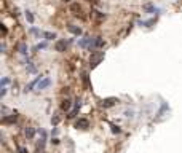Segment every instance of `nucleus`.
Here are the masks:
<instances>
[{
  "label": "nucleus",
  "instance_id": "f257e3e1",
  "mask_svg": "<svg viewBox=\"0 0 182 153\" xmlns=\"http://www.w3.org/2000/svg\"><path fill=\"white\" fill-rule=\"evenodd\" d=\"M104 59V53L102 51H97V53H93L91 54V57H90V65H91V69H94L101 61Z\"/></svg>",
  "mask_w": 182,
  "mask_h": 153
},
{
  "label": "nucleus",
  "instance_id": "39448f33",
  "mask_svg": "<svg viewBox=\"0 0 182 153\" xmlns=\"http://www.w3.org/2000/svg\"><path fill=\"white\" fill-rule=\"evenodd\" d=\"M50 83H51V80H50V78H43L42 81H40V83L37 85V89H38V91H42V89L48 88V86H50Z\"/></svg>",
  "mask_w": 182,
  "mask_h": 153
},
{
  "label": "nucleus",
  "instance_id": "423d86ee",
  "mask_svg": "<svg viewBox=\"0 0 182 153\" xmlns=\"http://www.w3.org/2000/svg\"><path fill=\"white\" fill-rule=\"evenodd\" d=\"M80 105H82V101H80V99H77V101H75V107H74V110L70 112L69 118H74V117H75V115H77V112H78V108H80Z\"/></svg>",
  "mask_w": 182,
  "mask_h": 153
},
{
  "label": "nucleus",
  "instance_id": "6ab92c4d",
  "mask_svg": "<svg viewBox=\"0 0 182 153\" xmlns=\"http://www.w3.org/2000/svg\"><path fill=\"white\" fill-rule=\"evenodd\" d=\"M18 151H19V153H29V151H27L26 148H23V147H18Z\"/></svg>",
  "mask_w": 182,
  "mask_h": 153
},
{
  "label": "nucleus",
  "instance_id": "aec40b11",
  "mask_svg": "<svg viewBox=\"0 0 182 153\" xmlns=\"http://www.w3.org/2000/svg\"><path fill=\"white\" fill-rule=\"evenodd\" d=\"M8 83H10V78H7V76H5V78L2 80V85L5 86V85H8Z\"/></svg>",
  "mask_w": 182,
  "mask_h": 153
},
{
  "label": "nucleus",
  "instance_id": "1a4fd4ad",
  "mask_svg": "<svg viewBox=\"0 0 182 153\" xmlns=\"http://www.w3.org/2000/svg\"><path fill=\"white\" fill-rule=\"evenodd\" d=\"M70 105H72V102H70L69 99H64V101H63V104H61V108H63V110L66 112V110H70Z\"/></svg>",
  "mask_w": 182,
  "mask_h": 153
},
{
  "label": "nucleus",
  "instance_id": "7ed1b4c3",
  "mask_svg": "<svg viewBox=\"0 0 182 153\" xmlns=\"http://www.w3.org/2000/svg\"><path fill=\"white\" fill-rule=\"evenodd\" d=\"M88 126H90V121H88L86 118H80V120H77V123H75V128H77V129H78V128H80V129H86Z\"/></svg>",
  "mask_w": 182,
  "mask_h": 153
},
{
  "label": "nucleus",
  "instance_id": "9b49d317",
  "mask_svg": "<svg viewBox=\"0 0 182 153\" xmlns=\"http://www.w3.org/2000/svg\"><path fill=\"white\" fill-rule=\"evenodd\" d=\"M18 50H19V53H21V54H27V45H26V43H19V45H18Z\"/></svg>",
  "mask_w": 182,
  "mask_h": 153
},
{
  "label": "nucleus",
  "instance_id": "a211bd4d",
  "mask_svg": "<svg viewBox=\"0 0 182 153\" xmlns=\"http://www.w3.org/2000/svg\"><path fill=\"white\" fill-rule=\"evenodd\" d=\"M46 46V43H38L37 46H35V50H42V48H45Z\"/></svg>",
  "mask_w": 182,
  "mask_h": 153
},
{
  "label": "nucleus",
  "instance_id": "dca6fc26",
  "mask_svg": "<svg viewBox=\"0 0 182 153\" xmlns=\"http://www.w3.org/2000/svg\"><path fill=\"white\" fill-rule=\"evenodd\" d=\"M112 132H113V134H120V128L115 126V124H112Z\"/></svg>",
  "mask_w": 182,
  "mask_h": 153
},
{
  "label": "nucleus",
  "instance_id": "9d476101",
  "mask_svg": "<svg viewBox=\"0 0 182 153\" xmlns=\"http://www.w3.org/2000/svg\"><path fill=\"white\" fill-rule=\"evenodd\" d=\"M16 118H18V115L11 113V117H3V123H13V121H16Z\"/></svg>",
  "mask_w": 182,
  "mask_h": 153
},
{
  "label": "nucleus",
  "instance_id": "ddd939ff",
  "mask_svg": "<svg viewBox=\"0 0 182 153\" xmlns=\"http://www.w3.org/2000/svg\"><path fill=\"white\" fill-rule=\"evenodd\" d=\"M144 10H145V11H155V13L158 11V8H155V7L150 5V3H149V5H144Z\"/></svg>",
  "mask_w": 182,
  "mask_h": 153
},
{
  "label": "nucleus",
  "instance_id": "f03ea898",
  "mask_svg": "<svg viewBox=\"0 0 182 153\" xmlns=\"http://www.w3.org/2000/svg\"><path fill=\"white\" fill-rule=\"evenodd\" d=\"M117 102H118V99H115V97H107V99L102 101V104H101V105H102L104 108H109V107H113Z\"/></svg>",
  "mask_w": 182,
  "mask_h": 153
},
{
  "label": "nucleus",
  "instance_id": "0eeeda50",
  "mask_svg": "<svg viewBox=\"0 0 182 153\" xmlns=\"http://www.w3.org/2000/svg\"><path fill=\"white\" fill-rule=\"evenodd\" d=\"M40 80H42V76H37V78H35L34 81H30V83H29V85L26 86V91H30V89H32V88H34L35 85H38V83H40Z\"/></svg>",
  "mask_w": 182,
  "mask_h": 153
},
{
  "label": "nucleus",
  "instance_id": "6e6552de",
  "mask_svg": "<svg viewBox=\"0 0 182 153\" xmlns=\"http://www.w3.org/2000/svg\"><path fill=\"white\" fill-rule=\"evenodd\" d=\"M24 134H26V137H27V139H32V137L35 136V129H34V128H26Z\"/></svg>",
  "mask_w": 182,
  "mask_h": 153
},
{
  "label": "nucleus",
  "instance_id": "2eb2a0df",
  "mask_svg": "<svg viewBox=\"0 0 182 153\" xmlns=\"http://www.w3.org/2000/svg\"><path fill=\"white\" fill-rule=\"evenodd\" d=\"M43 37L46 38V40H51V38H54L56 35H54V34H51V32H45V34H43Z\"/></svg>",
  "mask_w": 182,
  "mask_h": 153
},
{
  "label": "nucleus",
  "instance_id": "4468645a",
  "mask_svg": "<svg viewBox=\"0 0 182 153\" xmlns=\"http://www.w3.org/2000/svg\"><path fill=\"white\" fill-rule=\"evenodd\" d=\"M82 80H83L85 86H86V88H90V81H88V75H86V73H83V75H82Z\"/></svg>",
  "mask_w": 182,
  "mask_h": 153
},
{
  "label": "nucleus",
  "instance_id": "20e7f679",
  "mask_svg": "<svg viewBox=\"0 0 182 153\" xmlns=\"http://www.w3.org/2000/svg\"><path fill=\"white\" fill-rule=\"evenodd\" d=\"M66 48H67V42H66V40H59V42H56V45H54V50L59 51V53L66 51Z\"/></svg>",
  "mask_w": 182,
  "mask_h": 153
},
{
  "label": "nucleus",
  "instance_id": "f3484780",
  "mask_svg": "<svg viewBox=\"0 0 182 153\" xmlns=\"http://www.w3.org/2000/svg\"><path fill=\"white\" fill-rule=\"evenodd\" d=\"M26 18H27V21H29V23H32V21H34V16L30 14V11H27V13H26Z\"/></svg>",
  "mask_w": 182,
  "mask_h": 153
},
{
  "label": "nucleus",
  "instance_id": "f8f14e48",
  "mask_svg": "<svg viewBox=\"0 0 182 153\" xmlns=\"http://www.w3.org/2000/svg\"><path fill=\"white\" fill-rule=\"evenodd\" d=\"M67 29H69V30H70V32H72L74 35H80V34H82V30H80V27H75V26H69Z\"/></svg>",
  "mask_w": 182,
  "mask_h": 153
}]
</instances>
